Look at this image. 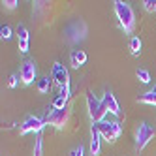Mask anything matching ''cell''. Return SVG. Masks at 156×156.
I'll use <instances>...</instances> for the list:
<instances>
[{"label": "cell", "instance_id": "cell-20", "mask_svg": "<svg viewBox=\"0 0 156 156\" xmlns=\"http://www.w3.org/2000/svg\"><path fill=\"white\" fill-rule=\"evenodd\" d=\"M143 8H145V12H156V0H143Z\"/></svg>", "mask_w": 156, "mask_h": 156}, {"label": "cell", "instance_id": "cell-15", "mask_svg": "<svg viewBox=\"0 0 156 156\" xmlns=\"http://www.w3.org/2000/svg\"><path fill=\"white\" fill-rule=\"evenodd\" d=\"M141 47H143L141 38L133 36V38L130 40V53H132V57H139V55H141Z\"/></svg>", "mask_w": 156, "mask_h": 156}, {"label": "cell", "instance_id": "cell-21", "mask_svg": "<svg viewBox=\"0 0 156 156\" xmlns=\"http://www.w3.org/2000/svg\"><path fill=\"white\" fill-rule=\"evenodd\" d=\"M0 38H2V40H9V38H12V28H9L8 25H4L2 28H0Z\"/></svg>", "mask_w": 156, "mask_h": 156}, {"label": "cell", "instance_id": "cell-9", "mask_svg": "<svg viewBox=\"0 0 156 156\" xmlns=\"http://www.w3.org/2000/svg\"><path fill=\"white\" fill-rule=\"evenodd\" d=\"M19 79L23 85H32L36 81V64L32 60H25L19 70Z\"/></svg>", "mask_w": 156, "mask_h": 156}, {"label": "cell", "instance_id": "cell-1", "mask_svg": "<svg viewBox=\"0 0 156 156\" xmlns=\"http://www.w3.org/2000/svg\"><path fill=\"white\" fill-rule=\"evenodd\" d=\"M115 13H117V19L124 30V34H132L133 28H136V13L130 4L122 2V0H115Z\"/></svg>", "mask_w": 156, "mask_h": 156}, {"label": "cell", "instance_id": "cell-2", "mask_svg": "<svg viewBox=\"0 0 156 156\" xmlns=\"http://www.w3.org/2000/svg\"><path fill=\"white\" fill-rule=\"evenodd\" d=\"M62 34H64V40L68 41V43L77 45V43H81L87 38V34H88L87 23H85V21H81V19H75V21H72V23L64 28Z\"/></svg>", "mask_w": 156, "mask_h": 156}, {"label": "cell", "instance_id": "cell-24", "mask_svg": "<svg viewBox=\"0 0 156 156\" xmlns=\"http://www.w3.org/2000/svg\"><path fill=\"white\" fill-rule=\"evenodd\" d=\"M83 152H85V149L79 145V147H75V149L72 151V154H70V156H83Z\"/></svg>", "mask_w": 156, "mask_h": 156}, {"label": "cell", "instance_id": "cell-10", "mask_svg": "<svg viewBox=\"0 0 156 156\" xmlns=\"http://www.w3.org/2000/svg\"><path fill=\"white\" fill-rule=\"evenodd\" d=\"M17 38H19V51L21 53H28L30 47V34L25 25H19L17 27Z\"/></svg>", "mask_w": 156, "mask_h": 156}, {"label": "cell", "instance_id": "cell-16", "mask_svg": "<svg viewBox=\"0 0 156 156\" xmlns=\"http://www.w3.org/2000/svg\"><path fill=\"white\" fill-rule=\"evenodd\" d=\"M36 87H38V92H40V94H47V92H49V88H51V79H49V75L41 77V79H38Z\"/></svg>", "mask_w": 156, "mask_h": 156}, {"label": "cell", "instance_id": "cell-14", "mask_svg": "<svg viewBox=\"0 0 156 156\" xmlns=\"http://www.w3.org/2000/svg\"><path fill=\"white\" fill-rule=\"evenodd\" d=\"M137 102L139 104H147V105H156V85L154 88H151L149 92H145L137 98Z\"/></svg>", "mask_w": 156, "mask_h": 156}, {"label": "cell", "instance_id": "cell-22", "mask_svg": "<svg viewBox=\"0 0 156 156\" xmlns=\"http://www.w3.org/2000/svg\"><path fill=\"white\" fill-rule=\"evenodd\" d=\"M2 4H4V8H6V9H15L19 2H17V0H4Z\"/></svg>", "mask_w": 156, "mask_h": 156}, {"label": "cell", "instance_id": "cell-13", "mask_svg": "<svg viewBox=\"0 0 156 156\" xmlns=\"http://www.w3.org/2000/svg\"><path fill=\"white\" fill-rule=\"evenodd\" d=\"M70 62H72L73 68H81V66L87 64V53L83 49H73L70 55Z\"/></svg>", "mask_w": 156, "mask_h": 156}, {"label": "cell", "instance_id": "cell-5", "mask_svg": "<svg viewBox=\"0 0 156 156\" xmlns=\"http://www.w3.org/2000/svg\"><path fill=\"white\" fill-rule=\"evenodd\" d=\"M70 107H64V109H55L53 105L47 107L45 111V117H43V122L45 124H51L55 126L57 130H64V126L68 124V120H70Z\"/></svg>", "mask_w": 156, "mask_h": 156}, {"label": "cell", "instance_id": "cell-8", "mask_svg": "<svg viewBox=\"0 0 156 156\" xmlns=\"http://www.w3.org/2000/svg\"><path fill=\"white\" fill-rule=\"evenodd\" d=\"M43 126H45V122H43V119L30 115V117H27V119H25V122H23V124H21L19 132L23 133V136H25V133H30V132L40 133V132L43 130Z\"/></svg>", "mask_w": 156, "mask_h": 156}, {"label": "cell", "instance_id": "cell-3", "mask_svg": "<svg viewBox=\"0 0 156 156\" xmlns=\"http://www.w3.org/2000/svg\"><path fill=\"white\" fill-rule=\"evenodd\" d=\"M87 111H88V117H90L92 124H98V122L105 120V115L109 113L104 100H98L94 96V92H87Z\"/></svg>", "mask_w": 156, "mask_h": 156}, {"label": "cell", "instance_id": "cell-4", "mask_svg": "<svg viewBox=\"0 0 156 156\" xmlns=\"http://www.w3.org/2000/svg\"><path fill=\"white\" fill-rule=\"evenodd\" d=\"M51 79H55V83L60 87V96L70 100V72H68V68L60 62H55L53 70H51Z\"/></svg>", "mask_w": 156, "mask_h": 156}, {"label": "cell", "instance_id": "cell-12", "mask_svg": "<svg viewBox=\"0 0 156 156\" xmlns=\"http://www.w3.org/2000/svg\"><path fill=\"white\" fill-rule=\"evenodd\" d=\"M100 141H102V136H100L96 124H92L90 126V156L100 154Z\"/></svg>", "mask_w": 156, "mask_h": 156}, {"label": "cell", "instance_id": "cell-17", "mask_svg": "<svg viewBox=\"0 0 156 156\" xmlns=\"http://www.w3.org/2000/svg\"><path fill=\"white\" fill-rule=\"evenodd\" d=\"M136 75H137V79L141 81V83H151V73H149V70H145V68H137V72H136Z\"/></svg>", "mask_w": 156, "mask_h": 156}, {"label": "cell", "instance_id": "cell-7", "mask_svg": "<svg viewBox=\"0 0 156 156\" xmlns=\"http://www.w3.org/2000/svg\"><path fill=\"white\" fill-rule=\"evenodd\" d=\"M154 136H156V130L152 126H149L147 122H139V126L136 130V151L137 152L143 151L154 139Z\"/></svg>", "mask_w": 156, "mask_h": 156}, {"label": "cell", "instance_id": "cell-23", "mask_svg": "<svg viewBox=\"0 0 156 156\" xmlns=\"http://www.w3.org/2000/svg\"><path fill=\"white\" fill-rule=\"evenodd\" d=\"M8 87H9V88H15V87H17V75H15V73H12V75H9Z\"/></svg>", "mask_w": 156, "mask_h": 156}, {"label": "cell", "instance_id": "cell-18", "mask_svg": "<svg viewBox=\"0 0 156 156\" xmlns=\"http://www.w3.org/2000/svg\"><path fill=\"white\" fill-rule=\"evenodd\" d=\"M53 107L55 109H64V107H68V98H64V96H57L55 98V102H53Z\"/></svg>", "mask_w": 156, "mask_h": 156}, {"label": "cell", "instance_id": "cell-19", "mask_svg": "<svg viewBox=\"0 0 156 156\" xmlns=\"http://www.w3.org/2000/svg\"><path fill=\"white\" fill-rule=\"evenodd\" d=\"M34 156H43V137L38 133L36 137V145H34Z\"/></svg>", "mask_w": 156, "mask_h": 156}, {"label": "cell", "instance_id": "cell-6", "mask_svg": "<svg viewBox=\"0 0 156 156\" xmlns=\"http://www.w3.org/2000/svg\"><path fill=\"white\" fill-rule=\"evenodd\" d=\"M98 132H100V136H102L107 143H115L119 137H120V133H122V124L119 120H102V122H98L96 124Z\"/></svg>", "mask_w": 156, "mask_h": 156}, {"label": "cell", "instance_id": "cell-11", "mask_svg": "<svg viewBox=\"0 0 156 156\" xmlns=\"http://www.w3.org/2000/svg\"><path fill=\"white\" fill-rule=\"evenodd\" d=\"M104 104H105V107H107V111L111 115H115V117H119L120 115V105H119V102H117V98H115V94L111 92V90H107L105 94H104Z\"/></svg>", "mask_w": 156, "mask_h": 156}]
</instances>
